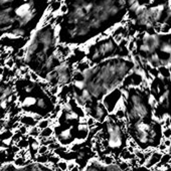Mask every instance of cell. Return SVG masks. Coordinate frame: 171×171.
Listing matches in <instances>:
<instances>
[{
    "label": "cell",
    "mask_w": 171,
    "mask_h": 171,
    "mask_svg": "<svg viewBox=\"0 0 171 171\" xmlns=\"http://www.w3.org/2000/svg\"><path fill=\"white\" fill-rule=\"evenodd\" d=\"M126 15V0H66L56 31L57 42L86 43L122 22Z\"/></svg>",
    "instance_id": "6da1fadb"
},
{
    "label": "cell",
    "mask_w": 171,
    "mask_h": 171,
    "mask_svg": "<svg viewBox=\"0 0 171 171\" xmlns=\"http://www.w3.org/2000/svg\"><path fill=\"white\" fill-rule=\"evenodd\" d=\"M130 58L109 57L96 62L84 71L81 78L73 82V92L80 106H93L108 96L124 82L134 69Z\"/></svg>",
    "instance_id": "7a4b0ae2"
},
{
    "label": "cell",
    "mask_w": 171,
    "mask_h": 171,
    "mask_svg": "<svg viewBox=\"0 0 171 171\" xmlns=\"http://www.w3.org/2000/svg\"><path fill=\"white\" fill-rule=\"evenodd\" d=\"M48 5L49 0H0V39L31 37Z\"/></svg>",
    "instance_id": "3957f363"
},
{
    "label": "cell",
    "mask_w": 171,
    "mask_h": 171,
    "mask_svg": "<svg viewBox=\"0 0 171 171\" xmlns=\"http://www.w3.org/2000/svg\"><path fill=\"white\" fill-rule=\"evenodd\" d=\"M56 29L51 24L35 30L25 48L24 64L28 69L47 82L62 61L57 55Z\"/></svg>",
    "instance_id": "277c9868"
},
{
    "label": "cell",
    "mask_w": 171,
    "mask_h": 171,
    "mask_svg": "<svg viewBox=\"0 0 171 171\" xmlns=\"http://www.w3.org/2000/svg\"><path fill=\"white\" fill-rule=\"evenodd\" d=\"M15 97L19 107L26 113L32 114L35 120L47 117L55 110L52 99L35 81L20 80L15 85Z\"/></svg>",
    "instance_id": "5b68a950"
},
{
    "label": "cell",
    "mask_w": 171,
    "mask_h": 171,
    "mask_svg": "<svg viewBox=\"0 0 171 171\" xmlns=\"http://www.w3.org/2000/svg\"><path fill=\"white\" fill-rule=\"evenodd\" d=\"M118 48L119 46L115 39L107 37L100 42H97L90 48L88 57L92 62L96 64V62L106 60V58L112 57L118 51Z\"/></svg>",
    "instance_id": "8992f818"
},
{
    "label": "cell",
    "mask_w": 171,
    "mask_h": 171,
    "mask_svg": "<svg viewBox=\"0 0 171 171\" xmlns=\"http://www.w3.org/2000/svg\"><path fill=\"white\" fill-rule=\"evenodd\" d=\"M14 97V89L10 85L0 84V117L8 113Z\"/></svg>",
    "instance_id": "52a82bcc"
},
{
    "label": "cell",
    "mask_w": 171,
    "mask_h": 171,
    "mask_svg": "<svg viewBox=\"0 0 171 171\" xmlns=\"http://www.w3.org/2000/svg\"><path fill=\"white\" fill-rule=\"evenodd\" d=\"M162 155H163V153L156 149L154 152L152 153V155L150 156V158L145 162V164H144V165H145L146 167L149 168V169L152 168L153 166H155L157 163H158V162H160Z\"/></svg>",
    "instance_id": "ba28073f"
},
{
    "label": "cell",
    "mask_w": 171,
    "mask_h": 171,
    "mask_svg": "<svg viewBox=\"0 0 171 171\" xmlns=\"http://www.w3.org/2000/svg\"><path fill=\"white\" fill-rule=\"evenodd\" d=\"M158 71H159V76H162V79H169L171 73L169 71V67L166 66H158Z\"/></svg>",
    "instance_id": "9c48e42d"
},
{
    "label": "cell",
    "mask_w": 171,
    "mask_h": 171,
    "mask_svg": "<svg viewBox=\"0 0 171 171\" xmlns=\"http://www.w3.org/2000/svg\"><path fill=\"white\" fill-rule=\"evenodd\" d=\"M120 159L121 160H124V161H129L131 160L133 157H135V155L133 154V153H130L126 148H124V149L122 150V152L120 153Z\"/></svg>",
    "instance_id": "30bf717a"
},
{
    "label": "cell",
    "mask_w": 171,
    "mask_h": 171,
    "mask_svg": "<svg viewBox=\"0 0 171 171\" xmlns=\"http://www.w3.org/2000/svg\"><path fill=\"white\" fill-rule=\"evenodd\" d=\"M101 161H102V163L108 166V165H111V164H114L116 163V159H115V157L114 156H112L110 154H108V155H104L101 158Z\"/></svg>",
    "instance_id": "8fae6325"
},
{
    "label": "cell",
    "mask_w": 171,
    "mask_h": 171,
    "mask_svg": "<svg viewBox=\"0 0 171 171\" xmlns=\"http://www.w3.org/2000/svg\"><path fill=\"white\" fill-rule=\"evenodd\" d=\"M34 160L37 161V163L46 164L48 162V156L46 154H37V156H35Z\"/></svg>",
    "instance_id": "7c38bea8"
},
{
    "label": "cell",
    "mask_w": 171,
    "mask_h": 171,
    "mask_svg": "<svg viewBox=\"0 0 171 171\" xmlns=\"http://www.w3.org/2000/svg\"><path fill=\"white\" fill-rule=\"evenodd\" d=\"M52 134H53V130L51 128H49V127H46V128L42 129V132L39 133L40 136L43 137V138H49V137H51Z\"/></svg>",
    "instance_id": "4fadbf2b"
},
{
    "label": "cell",
    "mask_w": 171,
    "mask_h": 171,
    "mask_svg": "<svg viewBox=\"0 0 171 171\" xmlns=\"http://www.w3.org/2000/svg\"><path fill=\"white\" fill-rule=\"evenodd\" d=\"M15 145L19 148V149H25L27 150V148L29 147V144H28V140H26V139H20V140L17 142Z\"/></svg>",
    "instance_id": "5bb4252c"
},
{
    "label": "cell",
    "mask_w": 171,
    "mask_h": 171,
    "mask_svg": "<svg viewBox=\"0 0 171 171\" xmlns=\"http://www.w3.org/2000/svg\"><path fill=\"white\" fill-rule=\"evenodd\" d=\"M25 161H26V159L23 158V157H19V156L15 155L14 160H13V164H14L16 167H18V166H24Z\"/></svg>",
    "instance_id": "9a60e30c"
},
{
    "label": "cell",
    "mask_w": 171,
    "mask_h": 171,
    "mask_svg": "<svg viewBox=\"0 0 171 171\" xmlns=\"http://www.w3.org/2000/svg\"><path fill=\"white\" fill-rule=\"evenodd\" d=\"M171 32V26L167 23H162L161 24V33L163 34H168Z\"/></svg>",
    "instance_id": "2e32d148"
},
{
    "label": "cell",
    "mask_w": 171,
    "mask_h": 171,
    "mask_svg": "<svg viewBox=\"0 0 171 171\" xmlns=\"http://www.w3.org/2000/svg\"><path fill=\"white\" fill-rule=\"evenodd\" d=\"M149 105L150 107L152 108L153 110L156 109L157 107H158V100L154 97V96H150L149 98Z\"/></svg>",
    "instance_id": "e0dca14e"
},
{
    "label": "cell",
    "mask_w": 171,
    "mask_h": 171,
    "mask_svg": "<svg viewBox=\"0 0 171 171\" xmlns=\"http://www.w3.org/2000/svg\"><path fill=\"white\" fill-rule=\"evenodd\" d=\"M57 168H60L61 171H66V167H67V161L65 160H60L56 164Z\"/></svg>",
    "instance_id": "ac0fdd59"
},
{
    "label": "cell",
    "mask_w": 171,
    "mask_h": 171,
    "mask_svg": "<svg viewBox=\"0 0 171 171\" xmlns=\"http://www.w3.org/2000/svg\"><path fill=\"white\" fill-rule=\"evenodd\" d=\"M162 138H170L171 139V128H163L162 129Z\"/></svg>",
    "instance_id": "d6986e66"
},
{
    "label": "cell",
    "mask_w": 171,
    "mask_h": 171,
    "mask_svg": "<svg viewBox=\"0 0 171 171\" xmlns=\"http://www.w3.org/2000/svg\"><path fill=\"white\" fill-rule=\"evenodd\" d=\"M49 152L48 147L46 145H39L37 149V154H47Z\"/></svg>",
    "instance_id": "ffe728a7"
},
{
    "label": "cell",
    "mask_w": 171,
    "mask_h": 171,
    "mask_svg": "<svg viewBox=\"0 0 171 171\" xmlns=\"http://www.w3.org/2000/svg\"><path fill=\"white\" fill-rule=\"evenodd\" d=\"M156 149L158 150V151H160V152H162V153H165V152H167V151H168V148L164 145L163 142H160V143L158 144V146L156 147Z\"/></svg>",
    "instance_id": "44dd1931"
},
{
    "label": "cell",
    "mask_w": 171,
    "mask_h": 171,
    "mask_svg": "<svg viewBox=\"0 0 171 171\" xmlns=\"http://www.w3.org/2000/svg\"><path fill=\"white\" fill-rule=\"evenodd\" d=\"M39 128H33V129H31V131L29 132V135L31 137H37L39 136Z\"/></svg>",
    "instance_id": "7402d4cb"
},
{
    "label": "cell",
    "mask_w": 171,
    "mask_h": 171,
    "mask_svg": "<svg viewBox=\"0 0 171 171\" xmlns=\"http://www.w3.org/2000/svg\"><path fill=\"white\" fill-rule=\"evenodd\" d=\"M48 127V121L47 120H42V121H40V123L38 124V128L39 129H44V128H46Z\"/></svg>",
    "instance_id": "603a6c76"
},
{
    "label": "cell",
    "mask_w": 171,
    "mask_h": 171,
    "mask_svg": "<svg viewBox=\"0 0 171 171\" xmlns=\"http://www.w3.org/2000/svg\"><path fill=\"white\" fill-rule=\"evenodd\" d=\"M161 142H163V144L167 148H169L171 146V139L170 138H162L161 139Z\"/></svg>",
    "instance_id": "cb8c5ba5"
},
{
    "label": "cell",
    "mask_w": 171,
    "mask_h": 171,
    "mask_svg": "<svg viewBox=\"0 0 171 171\" xmlns=\"http://www.w3.org/2000/svg\"><path fill=\"white\" fill-rule=\"evenodd\" d=\"M76 165V163L74 161V160H71V161H69L67 162V167H66V171H69V170H71V169H73L75 166Z\"/></svg>",
    "instance_id": "d4e9b609"
},
{
    "label": "cell",
    "mask_w": 171,
    "mask_h": 171,
    "mask_svg": "<svg viewBox=\"0 0 171 171\" xmlns=\"http://www.w3.org/2000/svg\"><path fill=\"white\" fill-rule=\"evenodd\" d=\"M69 171H81V169H80V167H79V165L76 164L73 169H71V170H69Z\"/></svg>",
    "instance_id": "484cf974"
},
{
    "label": "cell",
    "mask_w": 171,
    "mask_h": 171,
    "mask_svg": "<svg viewBox=\"0 0 171 171\" xmlns=\"http://www.w3.org/2000/svg\"><path fill=\"white\" fill-rule=\"evenodd\" d=\"M26 131H27V130H26V128H24V127L20 128V132H21V134H25Z\"/></svg>",
    "instance_id": "4316f807"
},
{
    "label": "cell",
    "mask_w": 171,
    "mask_h": 171,
    "mask_svg": "<svg viewBox=\"0 0 171 171\" xmlns=\"http://www.w3.org/2000/svg\"><path fill=\"white\" fill-rule=\"evenodd\" d=\"M170 128H171V127H170Z\"/></svg>",
    "instance_id": "83f0119b"
}]
</instances>
